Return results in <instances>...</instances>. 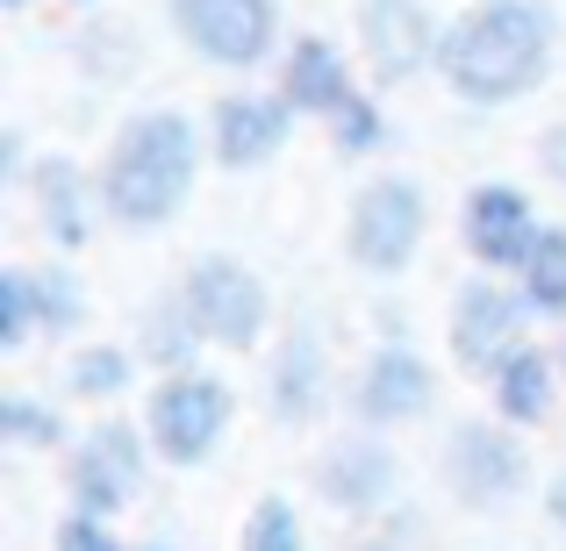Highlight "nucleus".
I'll use <instances>...</instances> for the list:
<instances>
[{"instance_id": "f257e3e1", "label": "nucleus", "mask_w": 566, "mask_h": 551, "mask_svg": "<svg viewBox=\"0 0 566 551\" xmlns=\"http://www.w3.org/2000/svg\"><path fill=\"white\" fill-rule=\"evenodd\" d=\"M438 65L467 100H516L553 65V14L538 0H481L473 14H459Z\"/></svg>"}, {"instance_id": "f03ea898", "label": "nucleus", "mask_w": 566, "mask_h": 551, "mask_svg": "<svg viewBox=\"0 0 566 551\" xmlns=\"http://www.w3.org/2000/svg\"><path fill=\"white\" fill-rule=\"evenodd\" d=\"M193 187V123L187 115H137V123L115 137L101 193H108V215L129 230H158Z\"/></svg>"}, {"instance_id": "7ed1b4c3", "label": "nucleus", "mask_w": 566, "mask_h": 551, "mask_svg": "<svg viewBox=\"0 0 566 551\" xmlns=\"http://www.w3.org/2000/svg\"><path fill=\"white\" fill-rule=\"evenodd\" d=\"M144 423H151V444L166 466H201L216 452L222 423H230V386L208 380V372H166Z\"/></svg>"}, {"instance_id": "20e7f679", "label": "nucleus", "mask_w": 566, "mask_h": 551, "mask_svg": "<svg viewBox=\"0 0 566 551\" xmlns=\"http://www.w3.org/2000/svg\"><path fill=\"white\" fill-rule=\"evenodd\" d=\"M180 301H187L193 330H201L208 345H230V351L259 345V322H265V287L244 273V265H230V258H201V265L187 273Z\"/></svg>"}, {"instance_id": "39448f33", "label": "nucleus", "mask_w": 566, "mask_h": 551, "mask_svg": "<svg viewBox=\"0 0 566 551\" xmlns=\"http://www.w3.org/2000/svg\"><path fill=\"white\" fill-rule=\"evenodd\" d=\"M416 236H423V193H416V180H374L352 201V258L366 273H401L416 258Z\"/></svg>"}, {"instance_id": "423d86ee", "label": "nucleus", "mask_w": 566, "mask_h": 551, "mask_svg": "<svg viewBox=\"0 0 566 551\" xmlns=\"http://www.w3.org/2000/svg\"><path fill=\"white\" fill-rule=\"evenodd\" d=\"M172 22L216 65H259L273 51V0H172Z\"/></svg>"}, {"instance_id": "0eeeda50", "label": "nucleus", "mask_w": 566, "mask_h": 551, "mask_svg": "<svg viewBox=\"0 0 566 551\" xmlns=\"http://www.w3.org/2000/svg\"><path fill=\"white\" fill-rule=\"evenodd\" d=\"M137 487H144V444H137V430H123V423L86 430V444L72 452V509L108 523Z\"/></svg>"}, {"instance_id": "6e6552de", "label": "nucleus", "mask_w": 566, "mask_h": 551, "mask_svg": "<svg viewBox=\"0 0 566 551\" xmlns=\"http://www.w3.org/2000/svg\"><path fill=\"white\" fill-rule=\"evenodd\" d=\"M516 351H524V308H516L502 287L473 279V287L459 294V308H452V359L467 372H502Z\"/></svg>"}, {"instance_id": "1a4fd4ad", "label": "nucleus", "mask_w": 566, "mask_h": 551, "mask_svg": "<svg viewBox=\"0 0 566 551\" xmlns=\"http://www.w3.org/2000/svg\"><path fill=\"white\" fill-rule=\"evenodd\" d=\"M359 36H366V57H374V80H416L430 57L444 51V36L430 29L423 0H366L359 8Z\"/></svg>"}, {"instance_id": "9d476101", "label": "nucleus", "mask_w": 566, "mask_h": 551, "mask_svg": "<svg viewBox=\"0 0 566 551\" xmlns=\"http://www.w3.org/2000/svg\"><path fill=\"white\" fill-rule=\"evenodd\" d=\"M444 473H452L467 509H502V501L524 487V452H516V437H502V430L467 423L452 437V452H444Z\"/></svg>"}, {"instance_id": "9b49d317", "label": "nucleus", "mask_w": 566, "mask_h": 551, "mask_svg": "<svg viewBox=\"0 0 566 551\" xmlns=\"http://www.w3.org/2000/svg\"><path fill=\"white\" fill-rule=\"evenodd\" d=\"M467 244H473V258H481V265H524L531 244H538L531 201L516 187H502V180L473 187V201H467Z\"/></svg>"}, {"instance_id": "f8f14e48", "label": "nucleus", "mask_w": 566, "mask_h": 551, "mask_svg": "<svg viewBox=\"0 0 566 551\" xmlns=\"http://www.w3.org/2000/svg\"><path fill=\"white\" fill-rule=\"evenodd\" d=\"M316 487H323V501H331V509L366 516V509H380V501L395 495V452L374 444V437H345L316 466Z\"/></svg>"}, {"instance_id": "ddd939ff", "label": "nucleus", "mask_w": 566, "mask_h": 551, "mask_svg": "<svg viewBox=\"0 0 566 551\" xmlns=\"http://www.w3.org/2000/svg\"><path fill=\"white\" fill-rule=\"evenodd\" d=\"M430 394H438L430 365L416 359L409 345H387L359 380V415L366 423H416V415L430 409Z\"/></svg>"}, {"instance_id": "4468645a", "label": "nucleus", "mask_w": 566, "mask_h": 551, "mask_svg": "<svg viewBox=\"0 0 566 551\" xmlns=\"http://www.w3.org/2000/svg\"><path fill=\"white\" fill-rule=\"evenodd\" d=\"M294 108L287 100H216V158L222 166H259L265 151H280V137H287Z\"/></svg>"}, {"instance_id": "2eb2a0df", "label": "nucleus", "mask_w": 566, "mask_h": 551, "mask_svg": "<svg viewBox=\"0 0 566 551\" xmlns=\"http://www.w3.org/2000/svg\"><path fill=\"white\" fill-rule=\"evenodd\" d=\"M280 94H287L294 115H337L352 100V80L345 65H337V51L323 36H302L287 51V80H280Z\"/></svg>"}, {"instance_id": "dca6fc26", "label": "nucleus", "mask_w": 566, "mask_h": 551, "mask_svg": "<svg viewBox=\"0 0 566 551\" xmlns=\"http://www.w3.org/2000/svg\"><path fill=\"white\" fill-rule=\"evenodd\" d=\"M323 401V359H316V337L294 330L287 351H280L273 365V415H287V423H308Z\"/></svg>"}, {"instance_id": "f3484780", "label": "nucleus", "mask_w": 566, "mask_h": 551, "mask_svg": "<svg viewBox=\"0 0 566 551\" xmlns=\"http://www.w3.org/2000/svg\"><path fill=\"white\" fill-rule=\"evenodd\" d=\"M495 409L510 415V423H545V415H553V365H545V351L524 345L495 372Z\"/></svg>"}, {"instance_id": "a211bd4d", "label": "nucleus", "mask_w": 566, "mask_h": 551, "mask_svg": "<svg viewBox=\"0 0 566 551\" xmlns=\"http://www.w3.org/2000/svg\"><path fill=\"white\" fill-rule=\"evenodd\" d=\"M516 279H524V308L566 316V230H538V244L516 265Z\"/></svg>"}, {"instance_id": "6ab92c4d", "label": "nucleus", "mask_w": 566, "mask_h": 551, "mask_svg": "<svg viewBox=\"0 0 566 551\" xmlns=\"http://www.w3.org/2000/svg\"><path fill=\"white\" fill-rule=\"evenodd\" d=\"M36 193H43V215H51L57 244H80V236H86V215H80V166H65V158H43V166H36Z\"/></svg>"}, {"instance_id": "aec40b11", "label": "nucleus", "mask_w": 566, "mask_h": 551, "mask_svg": "<svg viewBox=\"0 0 566 551\" xmlns=\"http://www.w3.org/2000/svg\"><path fill=\"white\" fill-rule=\"evenodd\" d=\"M193 345H208L201 330H193V316H187V301H158V316H151V330H144V351H151L166 372H193Z\"/></svg>"}, {"instance_id": "412c9836", "label": "nucleus", "mask_w": 566, "mask_h": 551, "mask_svg": "<svg viewBox=\"0 0 566 551\" xmlns=\"http://www.w3.org/2000/svg\"><path fill=\"white\" fill-rule=\"evenodd\" d=\"M244 551H308L302 544V516H294L280 495H265L259 509L244 516Z\"/></svg>"}, {"instance_id": "4be33fe9", "label": "nucleus", "mask_w": 566, "mask_h": 551, "mask_svg": "<svg viewBox=\"0 0 566 551\" xmlns=\"http://www.w3.org/2000/svg\"><path fill=\"white\" fill-rule=\"evenodd\" d=\"M123 386H129V351L94 345V351H80V359H72V394L108 401V394H123Z\"/></svg>"}, {"instance_id": "5701e85b", "label": "nucleus", "mask_w": 566, "mask_h": 551, "mask_svg": "<svg viewBox=\"0 0 566 551\" xmlns=\"http://www.w3.org/2000/svg\"><path fill=\"white\" fill-rule=\"evenodd\" d=\"M29 322H36V287H29V273H0V351L22 345Z\"/></svg>"}, {"instance_id": "b1692460", "label": "nucleus", "mask_w": 566, "mask_h": 551, "mask_svg": "<svg viewBox=\"0 0 566 551\" xmlns=\"http://www.w3.org/2000/svg\"><path fill=\"white\" fill-rule=\"evenodd\" d=\"M0 437H14V444H57V437H65V423H57L51 409H36V401H0Z\"/></svg>"}, {"instance_id": "393cba45", "label": "nucleus", "mask_w": 566, "mask_h": 551, "mask_svg": "<svg viewBox=\"0 0 566 551\" xmlns=\"http://www.w3.org/2000/svg\"><path fill=\"white\" fill-rule=\"evenodd\" d=\"M331 123H337V151H345V158H359V151H374V144H380V115H374V100H366V94H352Z\"/></svg>"}, {"instance_id": "a878e982", "label": "nucleus", "mask_w": 566, "mask_h": 551, "mask_svg": "<svg viewBox=\"0 0 566 551\" xmlns=\"http://www.w3.org/2000/svg\"><path fill=\"white\" fill-rule=\"evenodd\" d=\"M29 287H36V322H43V330H72V322H80V287H72V279L65 273H57V279H29Z\"/></svg>"}, {"instance_id": "bb28decb", "label": "nucleus", "mask_w": 566, "mask_h": 551, "mask_svg": "<svg viewBox=\"0 0 566 551\" xmlns=\"http://www.w3.org/2000/svg\"><path fill=\"white\" fill-rule=\"evenodd\" d=\"M57 551H123V544L108 538V523H101V516H80V509H72L65 523H57Z\"/></svg>"}, {"instance_id": "cd10ccee", "label": "nucleus", "mask_w": 566, "mask_h": 551, "mask_svg": "<svg viewBox=\"0 0 566 551\" xmlns=\"http://www.w3.org/2000/svg\"><path fill=\"white\" fill-rule=\"evenodd\" d=\"M545 172L566 180V129H545Z\"/></svg>"}, {"instance_id": "c85d7f7f", "label": "nucleus", "mask_w": 566, "mask_h": 551, "mask_svg": "<svg viewBox=\"0 0 566 551\" xmlns=\"http://www.w3.org/2000/svg\"><path fill=\"white\" fill-rule=\"evenodd\" d=\"M553 516H559V523H566V480H559V501H553Z\"/></svg>"}, {"instance_id": "c756f323", "label": "nucleus", "mask_w": 566, "mask_h": 551, "mask_svg": "<svg viewBox=\"0 0 566 551\" xmlns=\"http://www.w3.org/2000/svg\"><path fill=\"white\" fill-rule=\"evenodd\" d=\"M0 8H22V0H0Z\"/></svg>"}, {"instance_id": "7c9ffc66", "label": "nucleus", "mask_w": 566, "mask_h": 551, "mask_svg": "<svg viewBox=\"0 0 566 551\" xmlns=\"http://www.w3.org/2000/svg\"><path fill=\"white\" fill-rule=\"evenodd\" d=\"M137 551H158V544H137Z\"/></svg>"}]
</instances>
